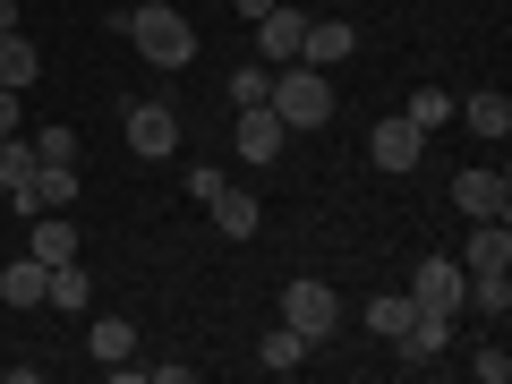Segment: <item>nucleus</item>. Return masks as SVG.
<instances>
[{
  "mask_svg": "<svg viewBox=\"0 0 512 384\" xmlns=\"http://www.w3.org/2000/svg\"><path fill=\"white\" fill-rule=\"evenodd\" d=\"M410 316H419V299H410V291H384V299H367V333H384V342H393V333H402Z\"/></svg>",
  "mask_w": 512,
  "mask_h": 384,
  "instance_id": "412c9836",
  "label": "nucleus"
},
{
  "mask_svg": "<svg viewBox=\"0 0 512 384\" xmlns=\"http://www.w3.org/2000/svg\"><path fill=\"white\" fill-rule=\"evenodd\" d=\"M470 376H478V384H504V376H512V350H504V342H487V350L470 359Z\"/></svg>",
  "mask_w": 512,
  "mask_h": 384,
  "instance_id": "a878e982",
  "label": "nucleus"
},
{
  "mask_svg": "<svg viewBox=\"0 0 512 384\" xmlns=\"http://www.w3.org/2000/svg\"><path fill=\"white\" fill-rule=\"evenodd\" d=\"M26 146H35V163H77V128H69V120H52V128H35Z\"/></svg>",
  "mask_w": 512,
  "mask_h": 384,
  "instance_id": "b1692460",
  "label": "nucleus"
},
{
  "mask_svg": "<svg viewBox=\"0 0 512 384\" xmlns=\"http://www.w3.org/2000/svg\"><path fill=\"white\" fill-rule=\"evenodd\" d=\"M0 35H18V0H0Z\"/></svg>",
  "mask_w": 512,
  "mask_h": 384,
  "instance_id": "c756f323",
  "label": "nucleus"
},
{
  "mask_svg": "<svg viewBox=\"0 0 512 384\" xmlns=\"http://www.w3.org/2000/svg\"><path fill=\"white\" fill-rule=\"evenodd\" d=\"M453 214H470V222H504L512 214V180H504V163H470L453 180Z\"/></svg>",
  "mask_w": 512,
  "mask_h": 384,
  "instance_id": "20e7f679",
  "label": "nucleus"
},
{
  "mask_svg": "<svg viewBox=\"0 0 512 384\" xmlns=\"http://www.w3.org/2000/svg\"><path fill=\"white\" fill-rule=\"evenodd\" d=\"M274 120L282 128H325L333 120V69H308V60H282L274 69Z\"/></svg>",
  "mask_w": 512,
  "mask_h": 384,
  "instance_id": "f03ea898",
  "label": "nucleus"
},
{
  "mask_svg": "<svg viewBox=\"0 0 512 384\" xmlns=\"http://www.w3.org/2000/svg\"><path fill=\"white\" fill-rule=\"evenodd\" d=\"M291 9H308V0H291Z\"/></svg>",
  "mask_w": 512,
  "mask_h": 384,
  "instance_id": "7c9ffc66",
  "label": "nucleus"
},
{
  "mask_svg": "<svg viewBox=\"0 0 512 384\" xmlns=\"http://www.w3.org/2000/svg\"><path fill=\"white\" fill-rule=\"evenodd\" d=\"M350 52H359V26L350 18H308V35H299V60L308 69H342Z\"/></svg>",
  "mask_w": 512,
  "mask_h": 384,
  "instance_id": "1a4fd4ad",
  "label": "nucleus"
},
{
  "mask_svg": "<svg viewBox=\"0 0 512 384\" xmlns=\"http://www.w3.org/2000/svg\"><path fill=\"white\" fill-rule=\"evenodd\" d=\"M86 299H94V282H86V265H52V282H43V308H69V316H86Z\"/></svg>",
  "mask_w": 512,
  "mask_h": 384,
  "instance_id": "a211bd4d",
  "label": "nucleus"
},
{
  "mask_svg": "<svg viewBox=\"0 0 512 384\" xmlns=\"http://www.w3.org/2000/svg\"><path fill=\"white\" fill-rule=\"evenodd\" d=\"M137 367H146V359H137ZM146 376H154V384H197V367H188V359H154Z\"/></svg>",
  "mask_w": 512,
  "mask_h": 384,
  "instance_id": "bb28decb",
  "label": "nucleus"
},
{
  "mask_svg": "<svg viewBox=\"0 0 512 384\" xmlns=\"http://www.w3.org/2000/svg\"><path fill=\"white\" fill-rule=\"evenodd\" d=\"M402 120L419 128V137H436V128L453 120V94H444V86H419V94H410V111H402Z\"/></svg>",
  "mask_w": 512,
  "mask_h": 384,
  "instance_id": "4be33fe9",
  "label": "nucleus"
},
{
  "mask_svg": "<svg viewBox=\"0 0 512 384\" xmlns=\"http://www.w3.org/2000/svg\"><path fill=\"white\" fill-rule=\"evenodd\" d=\"M128 154H146V163H171V154H180L171 103H128Z\"/></svg>",
  "mask_w": 512,
  "mask_h": 384,
  "instance_id": "423d86ee",
  "label": "nucleus"
},
{
  "mask_svg": "<svg viewBox=\"0 0 512 384\" xmlns=\"http://www.w3.org/2000/svg\"><path fill=\"white\" fill-rule=\"evenodd\" d=\"M231 9H239V18H248V26H256V18H265V9H274V0H231Z\"/></svg>",
  "mask_w": 512,
  "mask_h": 384,
  "instance_id": "c85d7f7f",
  "label": "nucleus"
},
{
  "mask_svg": "<svg viewBox=\"0 0 512 384\" xmlns=\"http://www.w3.org/2000/svg\"><path fill=\"white\" fill-rule=\"evenodd\" d=\"M35 77H43V52H35V43H26V35H0V86H35Z\"/></svg>",
  "mask_w": 512,
  "mask_h": 384,
  "instance_id": "6ab92c4d",
  "label": "nucleus"
},
{
  "mask_svg": "<svg viewBox=\"0 0 512 384\" xmlns=\"http://www.w3.org/2000/svg\"><path fill=\"white\" fill-rule=\"evenodd\" d=\"M35 231H26V256H43V265H69L77 256V222H69V205H43V214H26Z\"/></svg>",
  "mask_w": 512,
  "mask_h": 384,
  "instance_id": "9b49d317",
  "label": "nucleus"
},
{
  "mask_svg": "<svg viewBox=\"0 0 512 384\" xmlns=\"http://www.w3.org/2000/svg\"><path fill=\"white\" fill-rule=\"evenodd\" d=\"M282 146H291V128L274 120V103L239 111V154H248V163H282Z\"/></svg>",
  "mask_w": 512,
  "mask_h": 384,
  "instance_id": "4468645a",
  "label": "nucleus"
},
{
  "mask_svg": "<svg viewBox=\"0 0 512 384\" xmlns=\"http://www.w3.org/2000/svg\"><path fill=\"white\" fill-rule=\"evenodd\" d=\"M26 171H35V146L26 137H0V188H18Z\"/></svg>",
  "mask_w": 512,
  "mask_h": 384,
  "instance_id": "393cba45",
  "label": "nucleus"
},
{
  "mask_svg": "<svg viewBox=\"0 0 512 384\" xmlns=\"http://www.w3.org/2000/svg\"><path fill=\"white\" fill-rule=\"evenodd\" d=\"M299 35H308V9H291V0H274V9L256 18V60H265V69H282V60H299Z\"/></svg>",
  "mask_w": 512,
  "mask_h": 384,
  "instance_id": "6e6552de",
  "label": "nucleus"
},
{
  "mask_svg": "<svg viewBox=\"0 0 512 384\" xmlns=\"http://www.w3.org/2000/svg\"><path fill=\"white\" fill-rule=\"evenodd\" d=\"M0 137H18V86H0Z\"/></svg>",
  "mask_w": 512,
  "mask_h": 384,
  "instance_id": "cd10ccee",
  "label": "nucleus"
},
{
  "mask_svg": "<svg viewBox=\"0 0 512 384\" xmlns=\"http://www.w3.org/2000/svg\"><path fill=\"white\" fill-rule=\"evenodd\" d=\"M205 214H214V231H222V239H256V231H265V205H256L248 188H231V180L205 197Z\"/></svg>",
  "mask_w": 512,
  "mask_h": 384,
  "instance_id": "9d476101",
  "label": "nucleus"
},
{
  "mask_svg": "<svg viewBox=\"0 0 512 384\" xmlns=\"http://www.w3.org/2000/svg\"><path fill=\"white\" fill-rule=\"evenodd\" d=\"M265 94H274V69H265V60H248V69H231V111H256Z\"/></svg>",
  "mask_w": 512,
  "mask_h": 384,
  "instance_id": "5701e85b",
  "label": "nucleus"
},
{
  "mask_svg": "<svg viewBox=\"0 0 512 384\" xmlns=\"http://www.w3.org/2000/svg\"><path fill=\"white\" fill-rule=\"evenodd\" d=\"M282 325H291V333H308V342H325V333L342 325V299H333V282L299 274L291 291H282Z\"/></svg>",
  "mask_w": 512,
  "mask_h": 384,
  "instance_id": "7ed1b4c3",
  "label": "nucleus"
},
{
  "mask_svg": "<svg viewBox=\"0 0 512 384\" xmlns=\"http://www.w3.org/2000/svg\"><path fill=\"white\" fill-rule=\"evenodd\" d=\"M308 333H291V325H274L265 333V342H256V367H265V376H299V367H308Z\"/></svg>",
  "mask_w": 512,
  "mask_h": 384,
  "instance_id": "dca6fc26",
  "label": "nucleus"
},
{
  "mask_svg": "<svg viewBox=\"0 0 512 384\" xmlns=\"http://www.w3.org/2000/svg\"><path fill=\"white\" fill-rule=\"evenodd\" d=\"M461 274H512V231H504V222H470V239H461Z\"/></svg>",
  "mask_w": 512,
  "mask_h": 384,
  "instance_id": "f8f14e48",
  "label": "nucleus"
},
{
  "mask_svg": "<svg viewBox=\"0 0 512 384\" xmlns=\"http://www.w3.org/2000/svg\"><path fill=\"white\" fill-rule=\"evenodd\" d=\"M43 282H52V265H43V256H9V265H0V299H9V308H43Z\"/></svg>",
  "mask_w": 512,
  "mask_h": 384,
  "instance_id": "2eb2a0df",
  "label": "nucleus"
},
{
  "mask_svg": "<svg viewBox=\"0 0 512 384\" xmlns=\"http://www.w3.org/2000/svg\"><path fill=\"white\" fill-rule=\"evenodd\" d=\"M111 26H120V35L154 60V69H188V60H197V26H188L171 0H137V9H128V18H111Z\"/></svg>",
  "mask_w": 512,
  "mask_h": 384,
  "instance_id": "f257e3e1",
  "label": "nucleus"
},
{
  "mask_svg": "<svg viewBox=\"0 0 512 384\" xmlns=\"http://www.w3.org/2000/svg\"><path fill=\"white\" fill-rule=\"evenodd\" d=\"M453 120H470L478 137L504 146V137H512V94H504V86H478V94H461V103H453Z\"/></svg>",
  "mask_w": 512,
  "mask_h": 384,
  "instance_id": "ddd939ff",
  "label": "nucleus"
},
{
  "mask_svg": "<svg viewBox=\"0 0 512 384\" xmlns=\"http://www.w3.org/2000/svg\"><path fill=\"white\" fill-rule=\"evenodd\" d=\"M419 154H427V137L402 120V111L367 128V163H376V171H419Z\"/></svg>",
  "mask_w": 512,
  "mask_h": 384,
  "instance_id": "0eeeda50",
  "label": "nucleus"
},
{
  "mask_svg": "<svg viewBox=\"0 0 512 384\" xmlns=\"http://www.w3.org/2000/svg\"><path fill=\"white\" fill-rule=\"evenodd\" d=\"M86 350H94L103 367L137 359V325H128V316H94V325H86Z\"/></svg>",
  "mask_w": 512,
  "mask_h": 384,
  "instance_id": "f3484780",
  "label": "nucleus"
},
{
  "mask_svg": "<svg viewBox=\"0 0 512 384\" xmlns=\"http://www.w3.org/2000/svg\"><path fill=\"white\" fill-rule=\"evenodd\" d=\"M461 291H470V274H461V256H419V274H410V299L436 316H461Z\"/></svg>",
  "mask_w": 512,
  "mask_h": 384,
  "instance_id": "39448f33",
  "label": "nucleus"
},
{
  "mask_svg": "<svg viewBox=\"0 0 512 384\" xmlns=\"http://www.w3.org/2000/svg\"><path fill=\"white\" fill-rule=\"evenodd\" d=\"M461 308H478L487 325H504V308H512V274H470V291H461Z\"/></svg>",
  "mask_w": 512,
  "mask_h": 384,
  "instance_id": "aec40b11",
  "label": "nucleus"
}]
</instances>
